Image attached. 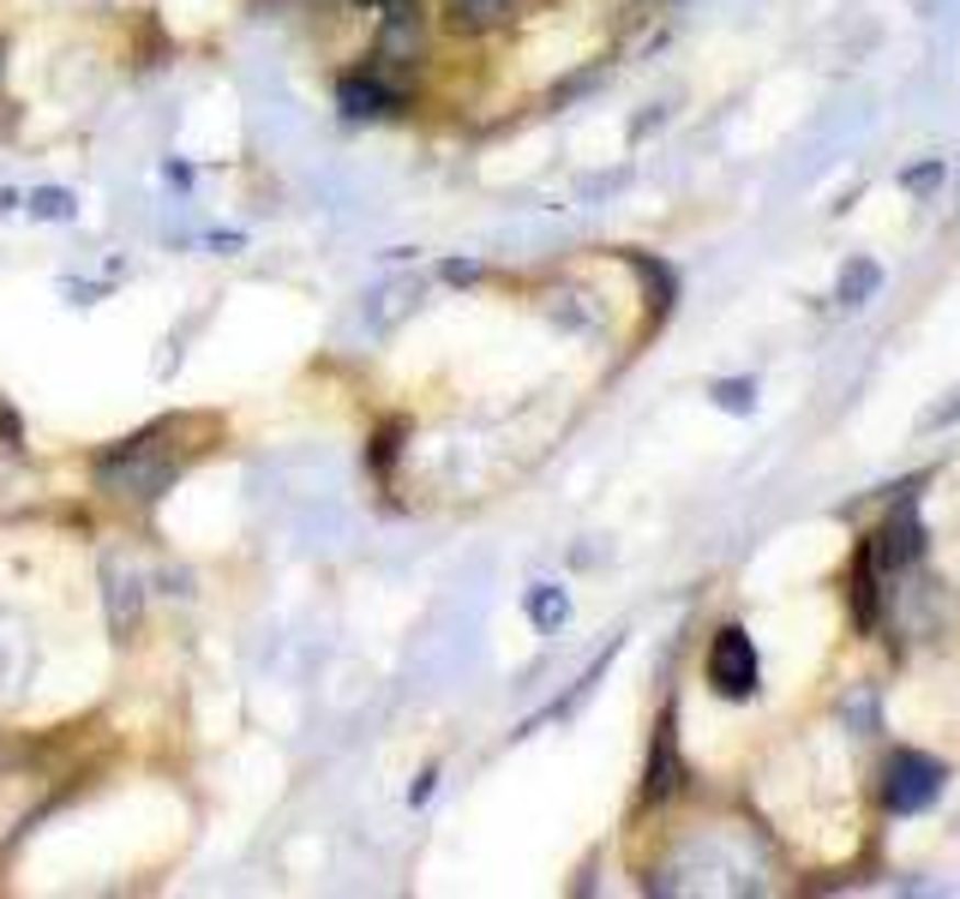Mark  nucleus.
Returning <instances> with one entry per match:
<instances>
[{
    "mask_svg": "<svg viewBox=\"0 0 960 899\" xmlns=\"http://www.w3.org/2000/svg\"><path fill=\"white\" fill-rule=\"evenodd\" d=\"M181 474V456H169V450L157 444V432H145V439L109 450V456L97 462V486L114 498H138V504H150V498H162V486Z\"/></svg>",
    "mask_w": 960,
    "mask_h": 899,
    "instance_id": "1",
    "label": "nucleus"
},
{
    "mask_svg": "<svg viewBox=\"0 0 960 899\" xmlns=\"http://www.w3.org/2000/svg\"><path fill=\"white\" fill-rule=\"evenodd\" d=\"M709 684L721 696H750L757 690V648H750L745 629H721L709 648Z\"/></svg>",
    "mask_w": 960,
    "mask_h": 899,
    "instance_id": "2",
    "label": "nucleus"
},
{
    "mask_svg": "<svg viewBox=\"0 0 960 899\" xmlns=\"http://www.w3.org/2000/svg\"><path fill=\"white\" fill-rule=\"evenodd\" d=\"M937 792H942V767L937 762H925V755H894L889 762V786H882L889 809H925Z\"/></svg>",
    "mask_w": 960,
    "mask_h": 899,
    "instance_id": "3",
    "label": "nucleus"
},
{
    "mask_svg": "<svg viewBox=\"0 0 960 899\" xmlns=\"http://www.w3.org/2000/svg\"><path fill=\"white\" fill-rule=\"evenodd\" d=\"M342 109L349 114H391L396 109V90L379 79H349L342 84Z\"/></svg>",
    "mask_w": 960,
    "mask_h": 899,
    "instance_id": "4",
    "label": "nucleus"
},
{
    "mask_svg": "<svg viewBox=\"0 0 960 899\" xmlns=\"http://www.w3.org/2000/svg\"><path fill=\"white\" fill-rule=\"evenodd\" d=\"M517 12V0H451V19L463 24V31H493L498 19H510Z\"/></svg>",
    "mask_w": 960,
    "mask_h": 899,
    "instance_id": "5",
    "label": "nucleus"
},
{
    "mask_svg": "<svg viewBox=\"0 0 960 899\" xmlns=\"http://www.w3.org/2000/svg\"><path fill=\"white\" fill-rule=\"evenodd\" d=\"M877 282H882V276H877V264H865V259H852L847 270H840V300H847V306H859V300H865V294H870V288H877Z\"/></svg>",
    "mask_w": 960,
    "mask_h": 899,
    "instance_id": "6",
    "label": "nucleus"
},
{
    "mask_svg": "<svg viewBox=\"0 0 960 899\" xmlns=\"http://www.w3.org/2000/svg\"><path fill=\"white\" fill-rule=\"evenodd\" d=\"M529 612H534V624H541V629H558V624H565V594H558V588H534Z\"/></svg>",
    "mask_w": 960,
    "mask_h": 899,
    "instance_id": "7",
    "label": "nucleus"
},
{
    "mask_svg": "<svg viewBox=\"0 0 960 899\" xmlns=\"http://www.w3.org/2000/svg\"><path fill=\"white\" fill-rule=\"evenodd\" d=\"M889 546H882V564H906L918 551V528H906V522H889Z\"/></svg>",
    "mask_w": 960,
    "mask_h": 899,
    "instance_id": "8",
    "label": "nucleus"
},
{
    "mask_svg": "<svg viewBox=\"0 0 960 899\" xmlns=\"http://www.w3.org/2000/svg\"><path fill=\"white\" fill-rule=\"evenodd\" d=\"M31 210H36V216H55V223H67V216H79V204H72V192L43 186V192H31Z\"/></svg>",
    "mask_w": 960,
    "mask_h": 899,
    "instance_id": "9",
    "label": "nucleus"
},
{
    "mask_svg": "<svg viewBox=\"0 0 960 899\" xmlns=\"http://www.w3.org/2000/svg\"><path fill=\"white\" fill-rule=\"evenodd\" d=\"M714 396H721V402L733 408V414H745V408H750V384H721Z\"/></svg>",
    "mask_w": 960,
    "mask_h": 899,
    "instance_id": "10",
    "label": "nucleus"
},
{
    "mask_svg": "<svg viewBox=\"0 0 960 899\" xmlns=\"http://www.w3.org/2000/svg\"><path fill=\"white\" fill-rule=\"evenodd\" d=\"M366 7H379V12H415V0H366Z\"/></svg>",
    "mask_w": 960,
    "mask_h": 899,
    "instance_id": "11",
    "label": "nucleus"
}]
</instances>
